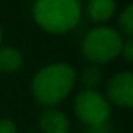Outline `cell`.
Returning a JSON list of instances; mask_svg holds the SVG:
<instances>
[{
  "label": "cell",
  "mask_w": 133,
  "mask_h": 133,
  "mask_svg": "<svg viewBox=\"0 0 133 133\" xmlns=\"http://www.w3.org/2000/svg\"><path fill=\"white\" fill-rule=\"evenodd\" d=\"M75 83V71L66 63H55L42 68L31 82V91L35 99L44 105L53 108L68 97Z\"/></svg>",
  "instance_id": "obj_1"
},
{
  "label": "cell",
  "mask_w": 133,
  "mask_h": 133,
  "mask_svg": "<svg viewBox=\"0 0 133 133\" xmlns=\"http://www.w3.org/2000/svg\"><path fill=\"white\" fill-rule=\"evenodd\" d=\"M33 16L42 30L61 35L78 24L82 5L80 0H36Z\"/></svg>",
  "instance_id": "obj_2"
},
{
  "label": "cell",
  "mask_w": 133,
  "mask_h": 133,
  "mask_svg": "<svg viewBox=\"0 0 133 133\" xmlns=\"http://www.w3.org/2000/svg\"><path fill=\"white\" fill-rule=\"evenodd\" d=\"M121 35L110 27H97L86 33L82 42L83 56L92 64H102L121 55L122 49Z\"/></svg>",
  "instance_id": "obj_3"
},
{
  "label": "cell",
  "mask_w": 133,
  "mask_h": 133,
  "mask_svg": "<svg viewBox=\"0 0 133 133\" xmlns=\"http://www.w3.org/2000/svg\"><path fill=\"white\" fill-rule=\"evenodd\" d=\"M74 111L80 122L94 128L105 125L111 114L110 102L96 89L80 91L74 100Z\"/></svg>",
  "instance_id": "obj_4"
},
{
  "label": "cell",
  "mask_w": 133,
  "mask_h": 133,
  "mask_svg": "<svg viewBox=\"0 0 133 133\" xmlns=\"http://www.w3.org/2000/svg\"><path fill=\"white\" fill-rule=\"evenodd\" d=\"M107 97L121 108H130L133 105V74L125 71L111 77L107 85Z\"/></svg>",
  "instance_id": "obj_5"
},
{
  "label": "cell",
  "mask_w": 133,
  "mask_h": 133,
  "mask_svg": "<svg viewBox=\"0 0 133 133\" xmlns=\"http://www.w3.org/2000/svg\"><path fill=\"white\" fill-rule=\"evenodd\" d=\"M39 130L42 133H69V119L56 108L44 110L39 116Z\"/></svg>",
  "instance_id": "obj_6"
},
{
  "label": "cell",
  "mask_w": 133,
  "mask_h": 133,
  "mask_svg": "<svg viewBox=\"0 0 133 133\" xmlns=\"http://www.w3.org/2000/svg\"><path fill=\"white\" fill-rule=\"evenodd\" d=\"M116 10L114 0H88L86 13L91 21L94 22H105L108 21Z\"/></svg>",
  "instance_id": "obj_7"
},
{
  "label": "cell",
  "mask_w": 133,
  "mask_h": 133,
  "mask_svg": "<svg viewBox=\"0 0 133 133\" xmlns=\"http://www.w3.org/2000/svg\"><path fill=\"white\" fill-rule=\"evenodd\" d=\"M22 66V53L14 47L0 49V72L11 74Z\"/></svg>",
  "instance_id": "obj_8"
},
{
  "label": "cell",
  "mask_w": 133,
  "mask_h": 133,
  "mask_svg": "<svg viewBox=\"0 0 133 133\" xmlns=\"http://www.w3.org/2000/svg\"><path fill=\"white\" fill-rule=\"evenodd\" d=\"M102 82V74L97 66H86L82 72V83L86 89H96Z\"/></svg>",
  "instance_id": "obj_9"
},
{
  "label": "cell",
  "mask_w": 133,
  "mask_h": 133,
  "mask_svg": "<svg viewBox=\"0 0 133 133\" xmlns=\"http://www.w3.org/2000/svg\"><path fill=\"white\" fill-rule=\"evenodd\" d=\"M119 30L124 33L128 39H131L133 35V5H128L119 16Z\"/></svg>",
  "instance_id": "obj_10"
},
{
  "label": "cell",
  "mask_w": 133,
  "mask_h": 133,
  "mask_svg": "<svg viewBox=\"0 0 133 133\" xmlns=\"http://www.w3.org/2000/svg\"><path fill=\"white\" fill-rule=\"evenodd\" d=\"M121 53H122V56L125 58L127 63H131V61H133V41H131V39H127V41L122 44Z\"/></svg>",
  "instance_id": "obj_11"
},
{
  "label": "cell",
  "mask_w": 133,
  "mask_h": 133,
  "mask_svg": "<svg viewBox=\"0 0 133 133\" xmlns=\"http://www.w3.org/2000/svg\"><path fill=\"white\" fill-rule=\"evenodd\" d=\"M0 133H17L14 122L10 119H0Z\"/></svg>",
  "instance_id": "obj_12"
},
{
  "label": "cell",
  "mask_w": 133,
  "mask_h": 133,
  "mask_svg": "<svg viewBox=\"0 0 133 133\" xmlns=\"http://www.w3.org/2000/svg\"><path fill=\"white\" fill-rule=\"evenodd\" d=\"M0 41H2V28H0Z\"/></svg>",
  "instance_id": "obj_13"
}]
</instances>
